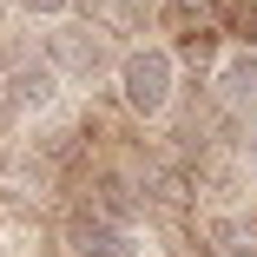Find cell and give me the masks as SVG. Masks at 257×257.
Masks as SVG:
<instances>
[{"label": "cell", "instance_id": "cell-1", "mask_svg": "<svg viewBox=\"0 0 257 257\" xmlns=\"http://www.w3.org/2000/svg\"><path fill=\"white\" fill-rule=\"evenodd\" d=\"M172 79H178V60L165 53V46H132V53L119 60V99H125V112L159 119L172 106Z\"/></svg>", "mask_w": 257, "mask_h": 257}, {"label": "cell", "instance_id": "cell-2", "mask_svg": "<svg viewBox=\"0 0 257 257\" xmlns=\"http://www.w3.org/2000/svg\"><path fill=\"white\" fill-rule=\"evenodd\" d=\"M46 60H53V73H73V79H99L112 66L106 33L86 27V20H60L53 33H46Z\"/></svg>", "mask_w": 257, "mask_h": 257}, {"label": "cell", "instance_id": "cell-3", "mask_svg": "<svg viewBox=\"0 0 257 257\" xmlns=\"http://www.w3.org/2000/svg\"><path fill=\"white\" fill-rule=\"evenodd\" d=\"M66 250L73 257H139V231L125 218H106L92 204H79L66 218Z\"/></svg>", "mask_w": 257, "mask_h": 257}, {"label": "cell", "instance_id": "cell-4", "mask_svg": "<svg viewBox=\"0 0 257 257\" xmlns=\"http://www.w3.org/2000/svg\"><path fill=\"white\" fill-rule=\"evenodd\" d=\"M0 92H7V106L40 112V106H53L60 73H53V60H46V53H33V46H14V53H7V73H0Z\"/></svg>", "mask_w": 257, "mask_h": 257}, {"label": "cell", "instance_id": "cell-5", "mask_svg": "<svg viewBox=\"0 0 257 257\" xmlns=\"http://www.w3.org/2000/svg\"><path fill=\"white\" fill-rule=\"evenodd\" d=\"M218 112H231V119L257 112V53H231L218 66Z\"/></svg>", "mask_w": 257, "mask_h": 257}, {"label": "cell", "instance_id": "cell-6", "mask_svg": "<svg viewBox=\"0 0 257 257\" xmlns=\"http://www.w3.org/2000/svg\"><path fill=\"white\" fill-rule=\"evenodd\" d=\"M211 250H218V257H257V218H224V224H211Z\"/></svg>", "mask_w": 257, "mask_h": 257}, {"label": "cell", "instance_id": "cell-7", "mask_svg": "<svg viewBox=\"0 0 257 257\" xmlns=\"http://www.w3.org/2000/svg\"><path fill=\"white\" fill-rule=\"evenodd\" d=\"M86 14H92L86 27H99V33H132L139 27V14L125 7V0H86Z\"/></svg>", "mask_w": 257, "mask_h": 257}, {"label": "cell", "instance_id": "cell-8", "mask_svg": "<svg viewBox=\"0 0 257 257\" xmlns=\"http://www.w3.org/2000/svg\"><path fill=\"white\" fill-rule=\"evenodd\" d=\"M165 7H172V14H178L185 27H198V20L211 27V0H165Z\"/></svg>", "mask_w": 257, "mask_h": 257}, {"label": "cell", "instance_id": "cell-9", "mask_svg": "<svg viewBox=\"0 0 257 257\" xmlns=\"http://www.w3.org/2000/svg\"><path fill=\"white\" fill-rule=\"evenodd\" d=\"M20 7H27V14H53V20H60V14L73 7V0H20Z\"/></svg>", "mask_w": 257, "mask_h": 257}, {"label": "cell", "instance_id": "cell-10", "mask_svg": "<svg viewBox=\"0 0 257 257\" xmlns=\"http://www.w3.org/2000/svg\"><path fill=\"white\" fill-rule=\"evenodd\" d=\"M244 165L257 172V125H250V139H244Z\"/></svg>", "mask_w": 257, "mask_h": 257}, {"label": "cell", "instance_id": "cell-11", "mask_svg": "<svg viewBox=\"0 0 257 257\" xmlns=\"http://www.w3.org/2000/svg\"><path fill=\"white\" fill-rule=\"evenodd\" d=\"M7 112H14V106H7V92H0V125H7Z\"/></svg>", "mask_w": 257, "mask_h": 257}]
</instances>
